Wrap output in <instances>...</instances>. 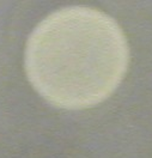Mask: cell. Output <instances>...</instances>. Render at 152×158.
I'll return each mask as SVG.
<instances>
[{"mask_svg": "<svg viewBox=\"0 0 152 158\" xmlns=\"http://www.w3.org/2000/svg\"><path fill=\"white\" fill-rule=\"evenodd\" d=\"M129 48L113 17L88 6L47 16L30 34L27 77L43 98L64 109L91 108L107 99L125 77Z\"/></svg>", "mask_w": 152, "mask_h": 158, "instance_id": "cell-1", "label": "cell"}]
</instances>
